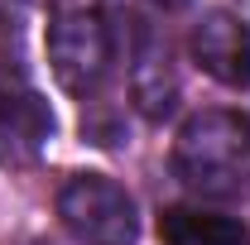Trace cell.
<instances>
[{"label": "cell", "instance_id": "2", "mask_svg": "<svg viewBox=\"0 0 250 245\" xmlns=\"http://www.w3.org/2000/svg\"><path fill=\"white\" fill-rule=\"evenodd\" d=\"M111 58H116V34H111L101 10L62 5L48 20V67H53L62 92L92 96L106 82Z\"/></svg>", "mask_w": 250, "mask_h": 245}, {"label": "cell", "instance_id": "5", "mask_svg": "<svg viewBox=\"0 0 250 245\" xmlns=\"http://www.w3.org/2000/svg\"><path fill=\"white\" fill-rule=\"evenodd\" d=\"M192 62L221 87H250V24L231 10H207L192 24Z\"/></svg>", "mask_w": 250, "mask_h": 245}, {"label": "cell", "instance_id": "7", "mask_svg": "<svg viewBox=\"0 0 250 245\" xmlns=\"http://www.w3.org/2000/svg\"><path fill=\"white\" fill-rule=\"evenodd\" d=\"M159 236L164 245H250L236 216L202 212V207H168L159 216Z\"/></svg>", "mask_w": 250, "mask_h": 245}, {"label": "cell", "instance_id": "6", "mask_svg": "<svg viewBox=\"0 0 250 245\" xmlns=\"http://www.w3.org/2000/svg\"><path fill=\"white\" fill-rule=\"evenodd\" d=\"M53 140V111L34 92L0 87V168L34 163L43 144Z\"/></svg>", "mask_w": 250, "mask_h": 245}, {"label": "cell", "instance_id": "4", "mask_svg": "<svg viewBox=\"0 0 250 245\" xmlns=\"http://www.w3.org/2000/svg\"><path fill=\"white\" fill-rule=\"evenodd\" d=\"M130 24V43H125V62H130V101L145 121H164L178 106V72H173V53L164 43V34L145 20V15H125Z\"/></svg>", "mask_w": 250, "mask_h": 245}, {"label": "cell", "instance_id": "3", "mask_svg": "<svg viewBox=\"0 0 250 245\" xmlns=\"http://www.w3.org/2000/svg\"><path fill=\"white\" fill-rule=\"evenodd\" d=\"M58 216L82 245H135L140 241L135 197L106 173L67 178L58 192Z\"/></svg>", "mask_w": 250, "mask_h": 245}, {"label": "cell", "instance_id": "9", "mask_svg": "<svg viewBox=\"0 0 250 245\" xmlns=\"http://www.w3.org/2000/svg\"><path fill=\"white\" fill-rule=\"evenodd\" d=\"M149 5H159V10H183V5H192V0H149Z\"/></svg>", "mask_w": 250, "mask_h": 245}, {"label": "cell", "instance_id": "8", "mask_svg": "<svg viewBox=\"0 0 250 245\" xmlns=\"http://www.w3.org/2000/svg\"><path fill=\"white\" fill-rule=\"evenodd\" d=\"M24 20V0H0V29H15Z\"/></svg>", "mask_w": 250, "mask_h": 245}, {"label": "cell", "instance_id": "1", "mask_svg": "<svg viewBox=\"0 0 250 245\" xmlns=\"http://www.w3.org/2000/svg\"><path fill=\"white\" fill-rule=\"evenodd\" d=\"M173 178L197 197L250 192V121L236 111H197L173 140Z\"/></svg>", "mask_w": 250, "mask_h": 245}]
</instances>
